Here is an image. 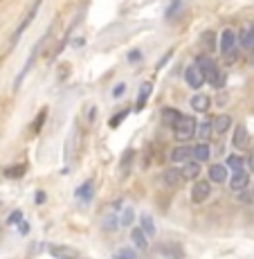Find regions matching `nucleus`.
Masks as SVG:
<instances>
[{
    "instance_id": "1",
    "label": "nucleus",
    "mask_w": 254,
    "mask_h": 259,
    "mask_svg": "<svg viewBox=\"0 0 254 259\" xmlns=\"http://www.w3.org/2000/svg\"><path fill=\"white\" fill-rule=\"evenodd\" d=\"M196 63L200 66V70H202V74H205L207 83H212L214 88H221L223 83H225V74H223V70L216 66V61H214L212 57L200 54V57L196 59Z\"/></svg>"
},
{
    "instance_id": "2",
    "label": "nucleus",
    "mask_w": 254,
    "mask_h": 259,
    "mask_svg": "<svg viewBox=\"0 0 254 259\" xmlns=\"http://www.w3.org/2000/svg\"><path fill=\"white\" fill-rule=\"evenodd\" d=\"M241 46L238 43V32H234L232 27H225L221 32V54L227 59V61H232V59H236V48Z\"/></svg>"
},
{
    "instance_id": "3",
    "label": "nucleus",
    "mask_w": 254,
    "mask_h": 259,
    "mask_svg": "<svg viewBox=\"0 0 254 259\" xmlns=\"http://www.w3.org/2000/svg\"><path fill=\"white\" fill-rule=\"evenodd\" d=\"M173 136H176L178 142H187L191 140L193 136H196V122H193V117H187L182 115L180 122L173 124Z\"/></svg>"
},
{
    "instance_id": "4",
    "label": "nucleus",
    "mask_w": 254,
    "mask_h": 259,
    "mask_svg": "<svg viewBox=\"0 0 254 259\" xmlns=\"http://www.w3.org/2000/svg\"><path fill=\"white\" fill-rule=\"evenodd\" d=\"M185 81H187V86L191 88V91H200V88L207 83L205 74H202V70H200V66H198V63H191V66H187Z\"/></svg>"
},
{
    "instance_id": "5",
    "label": "nucleus",
    "mask_w": 254,
    "mask_h": 259,
    "mask_svg": "<svg viewBox=\"0 0 254 259\" xmlns=\"http://www.w3.org/2000/svg\"><path fill=\"white\" fill-rule=\"evenodd\" d=\"M209 194H212V181H200V178H198V181L193 183V189H191V201L205 203L209 198Z\"/></svg>"
},
{
    "instance_id": "6",
    "label": "nucleus",
    "mask_w": 254,
    "mask_h": 259,
    "mask_svg": "<svg viewBox=\"0 0 254 259\" xmlns=\"http://www.w3.org/2000/svg\"><path fill=\"white\" fill-rule=\"evenodd\" d=\"M47 252L54 259H86L81 252L70 248V246H47Z\"/></svg>"
},
{
    "instance_id": "7",
    "label": "nucleus",
    "mask_w": 254,
    "mask_h": 259,
    "mask_svg": "<svg viewBox=\"0 0 254 259\" xmlns=\"http://www.w3.org/2000/svg\"><path fill=\"white\" fill-rule=\"evenodd\" d=\"M171 160L176 165H185V162L193 160V147H187V144H178L171 151Z\"/></svg>"
},
{
    "instance_id": "8",
    "label": "nucleus",
    "mask_w": 254,
    "mask_h": 259,
    "mask_svg": "<svg viewBox=\"0 0 254 259\" xmlns=\"http://www.w3.org/2000/svg\"><path fill=\"white\" fill-rule=\"evenodd\" d=\"M247 183H250V174H247L245 169H236V171H232V178H230L232 192H241V189H245Z\"/></svg>"
},
{
    "instance_id": "9",
    "label": "nucleus",
    "mask_w": 254,
    "mask_h": 259,
    "mask_svg": "<svg viewBox=\"0 0 254 259\" xmlns=\"http://www.w3.org/2000/svg\"><path fill=\"white\" fill-rule=\"evenodd\" d=\"M250 144V133H247V126L245 124H238L234 128V140H232V147L234 149H247Z\"/></svg>"
},
{
    "instance_id": "10",
    "label": "nucleus",
    "mask_w": 254,
    "mask_h": 259,
    "mask_svg": "<svg viewBox=\"0 0 254 259\" xmlns=\"http://www.w3.org/2000/svg\"><path fill=\"white\" fill-rule=\"evenodd\" d=\"M182 181H185V176H182V169H167V171L162 174V183L167 187H180Z\"/></svg>"
},
{
    "instance_id": "11",
    "label": "nucleus",
    "mask_w": 254,
    "mask_h": 259,
    "mask_svg": "<svg viewBox=\"0 0 254 259\" xmlns=\"http://www.w3.org/2000/svg\"><path fill=\"white\" fill-rule=\"evenodd\" d=\"M198 46L200 50H205V52H216V32H212V29H205V32L198 36Z\"/></svg>"
},
{
    "instance_id": "12",
    "label": "nucleus",
    "mask_w": 254,
    "mask_h": 259,
    "mask_svg": "<svg viewBox=\"0 0 254 259\" xmlns=\"http://www.w3.org/2000/svg\"><path fill=\"white\" fill-rule=\"evenodd\" d=\"M238 43L243 50H254V25H245V27L238 32Z\"/></svg>"
},
{
    "instance_id": "13",
    "label": "nucleus",
    "mask_w": 254,
    "mask_h": 259,
    "mask_svg": "<svg viewBox=\"0 0 254 259\" xmlns=\"http://www.w3.org/2000/svg\"><path fill=\"white\" fill-rule=\"evenodd\" d=\"M191 108L193 111H198V113H207L209 111V106H212V99H209V95H205V93H196L191 97Z\"/></svg>"
},
{
    "instance_id": "14",
    "label": "nucleus",
    "mask_w": 254,
    "mask_h": 259,
    "mask_svg": "<svg viewBox=\"0 0 254 259\" xmlns=\"http://www.w3.org/2000/svg\"><path fill=\"white\" fill-rule=\"evenodd\" d=\"M212 126H214V136H223L232 128V117L230 115H218L212 119Z\"/></svg>"
},
{
    "instance_id": "15",
    "label": "nucleus",
    "mask_w": 254,
    "mask_h": 259,
    "mask_svg": "<svg viewBox=\"0 0 254 259\" xmlns=\"http://www.w3.org/2000/svg\"><path fill=\"white\" fill-rule=\"evenodd\" d=\"M41 3H43V0H36V5H34V7H32V12H29V14H27V18H25V21L21 23V27H18V29H16V32H14V36H12V46H16V41H18V38H21V36H23L25 27H27V25H29V23H32V18H34V16H36V12H38V7H41Z\"/></svg>"
},
{
    "instance_id": "16",
    "label": "nucleus",
    "mask_w": 254,
    "mask_h": 259,
    "mask_svg": "<svg viewBox=\"0 0 254 259\" xmlns=\"http://www.w3.org/2000/svg\"><path fill=\"white\" fill-rule=\"evenodd\" d=\"M131 241L137 250H146L148 248V235L142 230V228H133L131 230Z\"/></svg>"
},
{
    "instance_id": "17",
    "label": "nucleus",
    "mask_w": 254,
    "mask_h": 259,
    "mask_svg": "<svg viewBox=\"0 0 254 259\" xmlns=\"http://www.w3.org/2000/svg\"><path fill=\"white\" fill-rule=\"evenodd\" d=\"M209 181L223 185L227 181V165H212L209 167Z\"/></svg>"
},
{
    "instance_id": "18",
    "label": "nucleus",
    "mask_w": 254,
    "mask_h": 259,
    "mask_svg": "<svg viewBox=\"0 0 254 259\" xmlns=\"http://www.w3.org/2000/svg\"><path fill=\"white\" fill-rule=\"evenodd\" d=\"M182 176H185V181H198V176H200V162L198 160H189L182 165Z\"/></svg>"
},
{
    "instance_id": "19",
    "label": "nucleus",
    "mask_w": 254,
    "mask_h": 259,
    "mask_svg": "<svg viewBox=\"0 0 254 259\" xmlns=\"http://www.w3.org/2000/svg\"><path fill=\"white\" fill-rule=\"evenodd\" d=\"M139 228L148 235V239H156L158 237V228H156V221H153L151 214H142L139 217Z\"/></svg>"
},
{
    "instance_id": "20",
    "label": "nucleus",
    "mask_w": 254,
    "mask_h": 259,
    "mask_svg": "<svg viewBox=\"0 0 254 259\" xmlns=\"http://www.w3.org/2000/svg\"><path fill=\"white\" fill-rule=\"evenodd\" d=\"M180 117H182V113L176 111V108H171V106H167L160 111V119H162V124H167V126H173L176 122H180Z\"/></svg>"
},
{
    "instance_id": "21",
    "label": "nucleus",
    "mask_w": 254,
    "mask_h": 259,
    "mask_svg": "<svg viewBox=\"0 0 254 259\" xmlns=\"http://www.w3.org/2000/svg\"><path fill=\"white\" fill-rule=\"evenodd\" d=\"M214 133V126H212V119H202V122L196 124V136L200 142H207Z\"/></svg>"
},
{
    "instance_id": "22",
    "label": "nucleus",
    "mask_w": 254,
    "mask_h": 259,
    "mask_svg": "<svg viewBox=\"0 0 254 259\" xmlns=\"http://www.w3.org/2000/svg\"><path fill=\"white\" fill-rule=\"evenodd\" d=\"M153 93V83H142V88H139V95H137V102H135V111H142L144 106H146L148 97H151Z\"/></svg>"
},
{
    "instance_id": "23",
    "label": "nucleus",
    "mask_w": 254,
    "mask_h": 259,
    "mask_svg": "<svg viewBox=\"0 0 254 259\" xmlns=\"http://www.w3.org/2000/svg\"><path fill=\"white\" fill-rule=\"evenodd\" d=\"M92 192H94L92 183H90V181H86L81 187H77L74 196H77V201H81V203H90V201H92Z\"/></svg>"
},
{
    "instance_id": "24",
    "label": "nucleus",
    "mask_w": 254,
    "mask_h": 259,
    "mask_svg": "<svg viewBox=\"0 0 254 259\" xmlns=\"http://www.w3.org/2000/svg\"><path fill=\"white\" fill-rule=\"evenodd\" d=\"M209 158H212V149H209L207 142H200V144H196V147H193V160L207 162Z\"/></svg>"
},
{
    "instance_id": "25",
    "label": "nucleus",
    "mask_w": 254,
    "mask_h": 259,
    "mask_svg": "<svg viewBox=\"0 0 254 259\" xmlns=\"http://www.w3.org/2000/svg\"><path fill=\"white\" fill-rule=\"evenodd\" d=\"M133 219H135L133 207H122V212H119V226H133Z\"/></svg>"
},
{
    "instance_id": "26",
    "label": "nucleus",
    "mask_w": 254,
    "mask_h": 259,
    "mask_svg": "<svg viewBox=\"0 0 254 259\" xmlns=\"http://www.w3.org/2000/svg\"><path fill=\"white\" fill-rule=\"evenodd\" d=\"M225 165H227V169H232V171H236V169H243V156H238V153H232V156H227Z\"/></svg>"
},
{
    "instance_id": "27",
    "label": "nucleus",
    "mask_w": 254,
    "mask_h": 259,
    "mask_svg": "<svg viewBox=\"0 0 254 259\" xmlns=\"http://www.w3.org/2000/svg\"><path fill=\"white\" fill-rule=\"evenodd\" d=\"M25 171H27V165H14V167L5 169V176H9V178H23Z\"/></svg>"
},
{
    "instance_id": "28",
    "label": "nucleus",
    "mask_w": 254,
    "mask_h": 259,
    "mask_svg": "<svg viewBox=\"0 0 254 259\" xmlns=\"http://www.w3.org/2000/svg\"><path fill=\"white\" fill-rule=\"evenodd\" d=\"M126 117H128V108H126V111H119L117 115H113V117H111V126H113V128H117L119 124H122V119H126Z\"/></svg>"
},
{
    "instance_id": "29",
    "label": "nucleus",
    "mask_w": 254,
    "mask_h": 259,
    "mask_svg": "<svg viewBox=\"0 0 254 259\" xmlns=\"http://www.w3.org/2000/svg\"><path fill=\"white\" fill-rule=\"evenodd\" d=\"M115 259H137V255L133 250H128V248H122V250L115 252Z\"/></svg>"
},
{
    "instance_id": "30",
    "label": "nucleus",
    "mask_w": 254,
    "mask_h": 259,
    "mask_svg": "<svg viewBox=\"0 0 254 259\" xmlns=\"http://www.w3.org/2000/svg\"><path fill=\"white\" fill-rule=\"evenodd\" d=\"M45 115H47V111L43 108L41 113H38V119H34V131H41V126H43V119H45Z\"/></svg>"
},
{
    "instance_id": "31",
    "label": "nucleus",
    "mask_w": 254,
    "mask_h": 259,
    "mask_svg": "<svg viewBox=\"0 0 254 259\" xmlns=\"http://www.w3.org/2000/svg\"><path fill=\"white\" fill-rule=\"evenodd\" d=\"M180 5H182V0H173V5L167 9V18H173V16H176V9L180 7Z\"/></svg>"
},
{
    "instance_id": "32",
    "label": "nucleus",
    "mask_w": 254,
    "mask_h": 259,
    "mask_svg": "<svg viewBox=\"0 0 254 259\" xmlns=\"http://www.w3.org/2000/svg\"><path fill=\"white\" fill-rule=\"evenodd\" d=\"M124 91H126V83H117V86L113 88V97L119 99V97H122V95H124Z\"/></svg>"
},
{
    "instance_id": "33",
    "label": "nucleus",
    "mask_w": 254,
    "mask_h": 259,
    "mask_svg": "<svg viewBox=\"0 0 254 259\" xmlns=\"http://www.w3.org/2000/svg\"><path fill=\"white\" fill-rule=\"evenodd\" d=\"M21 221H23V212L21 210H16L12 217H9V223H21Z\"/></svg>"
},
{
    "instance_id": "34",
    "label": "nucleus",
    "mask_w": 254,
    "mask_h": 259,
    "mask_svg": "<svg viewBox=\"0 0 254 259\" xmlns=\"http://www.w3.org/2000/svg\"><path fill=\"white\" fill-rule=\"evenodd\" d=\"M36 203H45V192H36Z\"/></svg>"
},
{
    "instance_id": "35",
    "label": "nucleus",
    "mask_w": 254,
    "mask_h": 259,
    "mask_svg": "<svg viewBox=\"0 0 254 259\" xmlns=\"http://www.w3.org/2000/svg\"><path fill=\"white\" fill-rule=\"evenodd\" d=\"M27 232H29V226L25 221H21V235H27Z\"/></svg>"
},
{
    "instance_id": "36",
    "label": "nucleus",
    "mask_w": 254,
    "mask_h": 259,
    "mask_svg": "<svg viewBox=\"0 0 254 259\" xmlns=\"http://www.w3.org/2000/svg\"><path fill=\"white\" fill-rule=\"evenodd\" d=\"M247 169H250V171L254 174V156H250V158H247Z\"/></svg>"
}]
</instances>
